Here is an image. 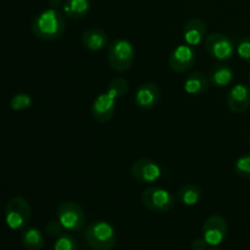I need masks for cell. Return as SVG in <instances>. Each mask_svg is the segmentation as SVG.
I'll list each match as a JSON object with an SVG mask.
<instances>
[{
    "label": "cell",
    "mask_w": 250,
    "mask_h": 250,
    "mask_svg": "<svg viewBox=\"0 0 250 250\" xmlns=\"http://www.w3.org/2000/svg\"><path fill=\"white\" fill-rule=\"evenodd\" d=\"M34 37L43 42H53L61 38L65 33V15L56 9H46L38 12L31 22Z\"/></svg>",
    "instance_id": "6da1fadb"
},
{
    "label": "cell",
    "mask_w": 250,
    "mask_h": 250,
    "mask_svg": "<svg viewBox=\"0 0 250 250\" xmlns=\"http://www.w3.org/2000/svg\"><path fill=\"white\" fill-rule=\"evenodd\" d=\"M85 241L92 250H112L116 244L117 234L112 225L99 220L87 227Z\"/></svg>",
    "instance_id": "7a4b0ae2"
},
{
    "label": "cell",
    "mask_w": 250,
    "mask_h": 250,
    "mask_svg": "<svg viewBox=\"0 0 250 250\" xmlns=\"http://www.w3.org/2000/svg\"><path fill=\"white\" fill-rule=\"evenodd\" d=\"M136 51L133 44L127 39H115L107 48V62L116 72L129 70L134 62Z\"/></svg>",
    "instance_id": "3957f363"
},
{
    "label": "cell",
    "mask_w": 250,
    "mask_h": 250,
    "mask_svg": "<svg viewBox=\"0 0 250 250\" xmlns=\"http://www.w3.org/2000/svg\"><path fill=\"white\" fill-rule=\"evenodd\" d=\"M5 222L9 229L19 231L28 226L32 217V208L28 200L22 197H14L5 207Z\"/></svg>",
    "instance_id": "277c9868"
},
{
    "label": "cell",
    "mask_w": 250,
    "mask_h": 250,
    "mask_svg": "<svg viewBox=\"0 0 250 250\" xmlns=\"http://www.w3.org/2000/svg\"><path fill=\"white\" fill-rule=\"evenodd\" d=\"M142 202L144 207L153 212H167L175 207V197L165 188L149 187L142 193Z\"/></svg>",
    "instance_id": "5b68a950"
},
{
    "label": "cell",
    "mask_w": 250,
    "mask_h": 250,
    "mask_svg": "<svg viewBox=\"0 0 250 250\" xmlns=\"http://www.w3.org/2000/svg\"><path fill=\"white\" fill-rule=\"evenodd\" d=\"M58 220L67 231L77 232L84 227L85 216L82 208L75 202H63L58 208Z\"/></svg>",
    "instance_id": "8992f818"
},
{
    "label": "cell",
    "mask_w": 250,
    "mask_h": 250,
    "mask_svg": "<svg viewBox=\"0 0 250 250\" xmlns=\"http://www.w3.org/2000/svg\"><path fill=\"white\" fill-rule=\"evenodd\" d=\"M204 46L210 56L220 61L229 60L236 51V46L232 39L226 34L219 32L209 34L205 38Z\"/></svg>",
    "instance_id": "52a82bcc"
},
{
    "label": "cell",
    "mask_w": 250,
    "mask_h": 250,
    "mask_svg": "<svg viewBox=\"0 0 250 250\" xmlns=\"http://www.w3.org/2000/svg\"><path fill=\"white\" fill-rule=\"evenodd\" d=\"M229 233V224L224 217L219 215H212L208 217L203 225V238L209 246H219Z\"/></svg>",
    "instance_id": "ba28073f"
},
{
    "label": "cell",
    "mask_w": 250,
    "mask_h": 250,
    "mask_svg": "<svg viewBox=\"0 0 250 250\" xmlns=\"http://www.w3.org/2000/svg\"><path fill=\"white\" fill-rule=\"evenodd\" d=\"M197 60V54L193 46L188 44H180L170 54L168 65L173 72L183 73L189 71L194 66Z\"/></svg>",
    "instance_id": "9c48e42d"
},
{
    "label": "cell",
    "mask_w": 250,
    "mask_h": 250,
    "mask_svg": "<svg viewBox=\"0 0 250 250\" xmlns=\"http://www.w3.org/2000/svg\"><path fill=\"white\" fill-rule=\"evenodd\" d=\"M160 165L151 159L142 158L134 161L131 166V175L141 183H153L161 177Z\"/></svg>",
    "instance_id": "30bf717a"
},
{
    "label": "cell",
    "mask_w": 250,
    "mask_h": 250,
    "mask_svg": "<svg viewBox=\"0 0 250 250\" xmlns=\"http://www.w3.org/2000/svg\"><path fill=\"white\" fill-rule=\"evenodd\" d=\"M161 90L155 83L146 82L139 85L134 94V103L142 110H150L159 104Z\"/></svg>",
    "instance_id": "8fae6325"
},
{
    "label": "cell",
    "mask_w": 250,
    "mask_h": 250,
    "mask_svg": "<svg viewBox=\"0 0 250 250\" xmlns=\"http://www.w3.org/2000/svg\"><path fill=\"white\" fill-rule=\"evenodd\" d=\"M92 116L99 124L109 121L116 111V99L107 94L106 92L102 93L94 99L92 104Z\"/></svg>",
    "instance_id": "7c38bea8"
},
{
    "label": "cell",
    "mask_w": 250,
    "mask_h": 250,
    "mask_svg": "<svg viewBox=\"0 0 250 250\" xmlns=\"http://www.w3.org/2000/svg\"><path fill=\"white\" fill-rule=\"evenodd\" d=\"M227 106L234 114H242L250 106V88L244 84H236L227 94Z\"/></svg>",
    "instance_id": "4fadbf2b"
},
{
    "label": "cell",
    "mask_w": 250,
    "mask_h": 250,
    "mask_svg": "<svg viewBox=\"0 0 250 250\" xmlns=\"http://www.w3.org/2000/svg\"><path fill=\"white\" fill-rule=\"evenodd\" d=\"M183 38L190 46L199 45L207 38V24L199 17L188 20L183 26Z\"/></svg>",
    "instance_id": "5bb4252c"
},
{
    "label": "cell",
    "mask_w": 250,
    "mask_h": 250,
    "mask_svg": "<svg viewBox=\"0 0 250 250\" xmlns=\"http://www.w3.org/2000/svg\"><path fill=\"white\" fill-rule=\"evenodd\" d=\"M81 42H82L83 46L87 48L88 50L98 51L106 46L107 42H109V36L102 28L92 27V28H88L87 31L83 32Z\"/></svg>",
    "instance_id": "9a60e30c"
},
{
    "label": "cell",
    "mask_w": 250,
    "mask_h": 250,
    "mask_svg": "<svg viewBox=\"0 0 250 250\" xmlns=\"http://www.w3.org/2000/svg\"><path fill=\"white\" fill-rule=\"evenodd\" d=\"M208 77H209L210 84L215 85L217 88H224L231 84L232 81H233L234 73L233 70L229 65L217 63V65L212 66Z\"/></svg>",
    "instance_id": "2e32d148"
},
{
    "label": "cell",
    "mask_w": 250,
    "mask_h": 250,
    "mask_svg": "<svg viewBox=\"0 0 250 250\" xmlns=\"http://www.w3.org/2000/svg\"><path fill=\"white\" fill-rule=\"evenodd\" d=\"M210 81L207 75L203 72H194L187 76L185 80V92L190 95H200L209 89Z\"/></svg>",
    "instance_id": "e0dca14e"
},
{
    "label": "cell",
    "mask_w": 250,
    "mask_h": 250,
    "mask_svg": "<svg viewBox=\"0 0 250 250\" xmlns=\"http://www.w3.org/2000/svg\"><path fill=\"white\" fill-rule=\"evenodd\" d=\"M63 14L71 20H81L89 14V0H65L62 5Z\"/></svg>",
    "instance_id": "ac0fdd59"
},
{
    "label": "cell",
    "mask_w": 250,
    "mask_h": 250,
    "mask_svg": "<svg viewBox=\"0 0 250 250\" xmlns=\"http://www.w3.org/2000/svg\"><path fill=\"white\" fill-rule=\"evenodd\" d=\"M21 242L27 250H41L44 247L43 233L36 227H26L22 232Z\"/></svg>",
    "instance_id": "d6986e66"
},
{
    "label": "cell",
    "mask_w": 250,
    "mask_h": 250,
    "mask_svg": "<svg viewBox=\"0 0 250 250\" xmlns=\"http://www.w3.org/2000/svg\"><path fill=\"white\" fill-rule=\"evenodd\" d=\"M202 197L203 193L200 187L197 185H193V183L182 186L177 192V198L180 203H182L183 205H187V207H193V205L198 204Z\"/></svg>",
    "instance_id": "ffe728a7"
},
{
    "label": "cell",
    "mask_w": 250,
    "mask_h": 250,
    "mask_svg": "<svg viewBox=\"0 0 250 250\" xmlns=\"http://www.w3.org/2000/svg\"><path fill=\"white\" fill-rule=\"evenodd\" d=\"M127 90H128V82H127L126 78L116 77L110 81V83L107 84L106 93L117 100L124 97Z\"/></svg>",
    "instance_id": "44dd1931"
},
{
    "label": "cell",
    "mask_w": 250,
    "mask_h": 250,
    "mask_svg": "<svg viewBox=\"0 0 250 250\" xmlns=\"http://www.w3.org/2000/svg\"><path fill=\"white\" fill-rule=\"evenodd\" d=\"M32 105V98L31 95L26 94V93H17L10 100V107L14 111H22V110L28 109Z\"/></svg>",
    "instance_id": "7402d4cb"
},
{
    "label": "cell",
    "mask_w": 250,
    "mask_h": 250,
    "mask_svg": "<svg viewBox=\"0 0 250 250\" xmlns=\"http://www.w3.org/2000/svg\"><path fill=\"white\" fill-rule=\"evenodd\" d=\"M54 250H78L77 241L70 234H61L54 244Z\"/></svg>",
    "instance_id": "603a6c76"
},
{
    "label": "cell",
    "mask_w": 250,
    "mask_h": 250,
    "mask_svg": "<svg viewBox=\"0 0 250 250\" xmlns=\"http://www.w3.org/2000/svg\"><path fill=\"white\" fill-rule=\"evenodd\" d=\"M234 170H236V173L239 177L250 178V154L241 156V158L236 161Z\"/></svg>",
    "instance_id": "cb8c5ba5"
},
{
    "label": "cell",
    "mask_w": 250,
    "mask_h": 250,
    "mask_svg": "<svg viewBox=\"0 0 250 250\" xmlns=\"http://www.w3.org/2000/svg\"><path fill=\"white\" fill-rule=\"evenodd\" d=\"M236 51L241 56V59H243L247 62H250V37L246 36L239 38Z\"/></svg>",
    "instance_id": "d4e9b609"
},
{
    "label": "cell",
    "mask_w": 250,
    "mask_h": 250,
    "mask_svg": "<svg viewBox=\"0 0 250 250\" xmlns=\"http://www.w3.org/2000/svg\"><path fill=\"white\" fill-rule=\"evenodd\" d=\"M62 229L63 227L61 226L60 221H50L48 222V225L45 226V231L46 233L49 234L50 237H58L62 234Z\"/></svg>",
    "instance_id": "484cf974"
},
{
    "label": "cell",
    "mask_w": 250,
    "mask_h": 250,
    "mask_svg": "<svg viewBox=\"0 0 250 250\" xmlns=\"http://www.w3.org/2000/svg\"><path fill=\"white\" fill-rule=\"evenodd\" d=\"M209 244L207 243L204 238H198L193 242V250H207V247Z\"/></svg>",
    "instance_id": "4316f807"
},
{
    "label": "cell",
    "mask_w": 250,
    "mask_h": 250,
    "mask_svg": "<svg viewBox=\"0 0 250 250\" xmlns=\"http://www.w3.org/2000/svg\"><path fill=\"white\" fill-rule=\"evenodd\" d=\"M62 2H65V1H63V0H49V4L53 6V9H55V7H59L61 4H62Z\"/></svg>",
    "instance_id": "83f0119b"
},
{
    "label": "cell",
    "mask_w": 250,
    "mask_h": 250,
    "mask_svg": "<svg viewBox=\"0 0 250 250\" xmlns=\"http://www.w3.org/2000/svg\"><path fill=\"white\" fill-rule=\"evenodd\" d=\"M248 143H249V146H250V134H249V137H248Z\"/></svg>",
    "instance_id": "f1b7e54d"
},
{
    "label": "cell",
    "mask_w": 250,
    "mask_h": 250,
    "mask_svg": "<svg viewBox=\"0 0 250 250\" xmlns=\"http://www.w3.org/2000/svg\"><path fill=\"white\" fill-rule=\"evenodd\" d=\"M248 81H249V84H250V71H249V76H248Z\"/></svg>",
    "instance_id": "f546056e"
},
{
    "label": "cell",
    "mask_w": 250,
    "mask_h": 250,
    "mask_svg": "<svg viewBox=\"0 0 250 250\" xmlns=\"http://www.w3.org/2000/svg\"><path fill=\"white\" fill-rule=\"evenodd\" d=\"M209 250H220V249H209Z\"/></svg>",
    "instance_id": "4dcf8cb0"
}]
</instances>
